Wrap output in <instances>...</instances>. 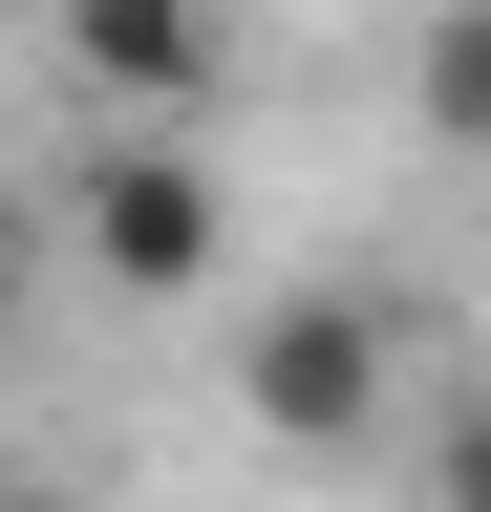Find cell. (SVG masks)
<instances>
[{
	"mask_svg": "<svg viewBox=\"0 0 491 512\" xmlns=\"http://www.w3.org/2000/svg\"><path fill=\"white\" fill-rule=\"evenodd\" d=\"M235 384H257V427L299 448V470H342V448L406 427V342H385V299H278Z\"/></svg>",
	"mask_w": 491,
	"mask_h": 512,
	"instance_id": "6da1fadb",
	"label": "cell"
},
{
	"mask_svg": "<svg viewBox=\"0 0 491 512\" xmlns=\"http://www.w3.org/2000/svg\"><path fill=\"white\" fill-rule=\"evenodd\" d=\"M86 256H107L129 299H193L214 256H235L214 171H193V128H107V150H86Z\"/></svg>",
	"mask_w": 491,
	"mask_h": 512,
	"instance_id": "7a4b0ae2",
	"label": "cell"
},
{
	"mask_svg": "<svg viewBox=\"0 0 491 512\" xmlns=\"http://www.w3.org/2000/svg\"><path fill=\"white\" fill-rule=\"evenodd\" d=\"M65 64L107 128H193L214 107V0H65Z\"/></svg>",
	"mask_w": 491,
	"mask_h": 512,
	"instance_id": "3957f363",
	"label": "cell"
},
{
	"mask_svg": "<svg viewBox=\"0 0 491 512\" xmlns=\"http://www.w3.org/2000/svg\"><path fill=\"white\" fill-rule=\"evenodd\" d=\"M406 107L449 128V150H491V0H427V43H406Z\"/></svg>",
	"mask_w": 491,
	"mask_h": 512,
	"instance_id": "277c9868",
	"label": "cell"
},
{
	"mask_svg": "<svg viewBox=\"0 0 491 512\" xmlns=\"http://www.w3.org/2000/svg\"><path fill=\"white\" fill-rule=\"evenodd\" d=\"M427 512H491V384L427 406Z\"/></svg>",
	"mask_w": 491,
	"mask_h": 512,
	"instance_id": "5b68a950",
	"label": "cell"
},
{
	"mask_svg": "<svg viewBox=\"0 0 491 512\" xmlns=\"http://www.w3.org/2000/svg\"><path fill=\"white\" fill-rule=\"evenodd\" d=\"M0 512H86V491H0Z\"/></svg>",
	"mask_w": 491,
	"mask_h": 512,
	"instance_id": "8992f818",
	"label": "cell"
}]
</instances>
